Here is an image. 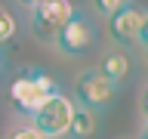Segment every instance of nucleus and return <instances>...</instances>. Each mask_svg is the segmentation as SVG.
<instances>
[{
	"label": "nucleus",
	"instance_id": "5",
	"mask_svg": "<svg viewBox=\"0 0 148 139\" xmlns=\"http://www.w3.org/2000/svg\"><path fill=\"white\" fill-rule=\"evenodd\" d=\"M71 12H74L71 0H43L31 6V31L43 40H53V34L71 19Z\"/></svg>",
	"mask_w": 148,
	"mask_h": 139
},
{
	"label": "nucleus",
	"instance_id": "9",
	"mask_svg": "<svg viewBox=\"0 0 148 139\" xmlns=\"http://www.w3.org/2000/svg\"><path fill=\"white\" fill-rule=\"evenodd\" d=\"M16 19H12V12H9L6 6H0V43H6V40H12V34H16Z\"/></svg>",
	"mask_w": 148,
	"mask_h": 139
},
{
	"label": "nucleus",
	"instance_id": "12",
	"mask_svg": "<svg viewBox=\"0 0 148 139\" xmlns=\"http://www.w3.org/2000/svg\"><path fill=\"white\" fill-rule=\"evenodd\" d=\"M22 3H28V6H37V3H43V0H22Z\"/></svg>",
	"mask_w": 148,
	"mask_h": 139
},
{
	"label": "nucleus",
	"instance_id": "4",
	"mask_svg": "<svg viewBox=\"0 0 148 139\" xmlns=\"http://www.w3.org/2000/svg\"><path fill=\"white\" fill-rule=\"evenodd\" d=\"M74 93H77V102L90 111H102L108 108L114 96H117V83H111L99 68H90V71L77 74L74 81Z\"/></svg>",
	"mask_w": 148,
	"mask_h": 139
},
{
	"label": "nucleus",
	"instance_id": "8",
	"mask_svg": "<svg viewBox=\"0 0 148 139\" xmlns=\"http://www.w3.org/2000/svg\"><path fill=\"white\" fill-rule=\"evenodd\" d=\"M96 130H99V118H96V111H90V108H74L71 127H68V133H71L74 139H90Z\"/></svg>",
	"mask_w": 148,
	"mask_h": 139
},
{
	"label": "nucleus",
	"instance_id": "7",
	"mask_svg": "<svg viewBox=\"0 0 148 139\" xmlns=\"http://www.w3.org/2000/svg\"><path fill=\"white\" fill-rule=\"evenodd\" d=\"M99 71L111 83H123L130 77V71H133V62H130V56L123 50H108V53L102 56V62H99Z\"/></svg>",
	"mask_w": 148,
	"mask_h": 139
},
{
	"label": "nucleus",
	"instance_id": "13",
	"mask_svg": "<svg viewBox=\"0 0 148 139\" xmlns=\"http://www.w3.org/2000/svg\"><path fill=\"white\" fill-rule=\"evenodd\" d=\"M0 68H3V53H0Z\"/></svg>",
	"mask_w": 148,
	"mask_h": 139
},
{
	"label": "nucleus",
	"instance_id": "2",
	"mask_svg": "<svg viewBox=\"0 0 148 139\" xmlns=\"http://www.w3.org/2000/svg\"><path fill=\"white\" fill-rule=\"evenodd\" d=\"M74 99L71 96H65V93H53L49 99L40 105V108L31 114V127L40 130L46 139H59L68 133L71 127V118H74Z\"/></svg>",
	"mask_w": 148,
	"mask_h": 139
},
{
	"label": "nucleus",
	"instance_id": "11",
	"mask_svg": "<svg viewBox=\"0 0 148 139\" xmlns=\"http://www.w3.org/2000/svg\"><path fill=\"white\" fill-rule=\"evenodd\" d=\"M123 3H127V0H96V9H99L102 16H114Z\"/></svg>",
	"mask_w": 148,
	"mask_h": 139
},
{
	"label": "nucleus",
	"instance_id": "3",
	"mask_svg": "<svg viewBox=\"0 0 148 139\" xmlns=\"http://www.w3.org/2000/svg\"><path fill=\"white\" fill-rule=\"evenodd\" d=\"M53 40H56V46H59V53L83 56V53H90L92 43H96V25H92V19L86 16V12H77V9H74L71 19L53 34Z\"/></svg>",
	"mask_w": 148,
	"mask_h": 139
},
{
	"label": "nucleus",
	"instance_id": "6",
	"mask_svg": "<svg viewBox=\"0 0 148 139\" xmlns=\"http://www.w3.org/2000/svg\"><path fill=\"white\" fill-rule=\"evenodd\" d=\"M145 9H139L136 3H123V6L114 12V16H108V31L111 37L117 40V43H139V40H145Z\"/></svg>",
	"mask_w": 148,
	"mask_h": 139
},
{
	"label": "nucleus",
	"instance_id": "10",
	"mask_svg": "<svg viewBox=\"0 0 148 139\" xmlns=\"http://www.w3.org/2000/svg\"><path fill=\"white\" fill-rule=\"evenodd\" d=\"M9 139H46L40 130H34L31 124H22V127H16L12 133H9Z\"/></svg>",
	"mask_w": 148,
	"mask_h": 139
},
{
	"label": "nucleus",
	"instance_id": "1",
	"mask_svg": "<svg viewBox=\"0 0 148 139\" xmlns=\"http://www.w3.org/2000/svg\"><path fill=\"white\" fill-rule=\"evenodd\" d=\"M53 93H59V83L53 81V74L40 71V68H28L25 74H18L16 81L9 83V102L25 118H31Z\"/></svg>",
	"mask_w": 148,
	"mask_h": 139
}]
</instances>
